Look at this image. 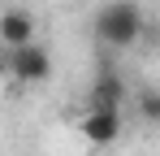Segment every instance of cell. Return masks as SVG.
Returning <instances> with one entry per match:
<instances>
[{
	"mask_svg": "<svg viewBox=\"0 0 160 156\" xmlns=\"http://www.w3.org/2000/svg\"><path fill=\"white\" fill-rule=\"evenodd\" d=\"M147 35V13L138 0H104L95 13V39L104 48H134Z\"/></svg>",
	"mask_w": 160,
	"mask_h": 156,
	"instance_id": "cell-1",
	"label": "cell"
},
{
	"mask_svg": "<svg viewBox=\"0 0 160 156\" xmlns=\"http://www.w3.org/2000/svg\"><path fill=\"white\" fill-rule=\"evenodd\" d=\"M4 74H13L18 82H26V87H39V82H48V74H52V56L43 52V44L13 48L4 56Z\"/></svg>",
	"mask_w": 160,
	"mask_h": 156,
	"instance_id": "cell-2",
	"label": "cell"
},
{
	"mask_svg": "<svg viewBox=\"0 0 160 156\" xmlns=\"http://www.w3.org/2000/svg\"><path fill=\"white\" fill-rule=\"evenodd\" d=\"M78 130H82V139H87V143L108 148V143H117V139H121V113H117V108H87V113H82V122H78Z\"/></svg>",
	"mask_w": 160,
	"mask_h": 156,
	"instance_id": "cell-3",
	"label": "cell"
},
{
	"mask_svg": "<svg viewBox=\"0 0 160 156\" xmlns=\"http://www.w3.org/2000/svg\"><path fill=\"white\" fill-rule=\"evenodd\" d=\"M87 108H126V78L117 74V70H100V74L91 78V91H87Z\"/></svg>",
	"mask_w": 160,
	"mask_h": 156,
	"instance_id": "cell-4",
	"label": "cell"
},
{
	"mask_svg": "<svg viewBox=\"0 0 160 156\" xmlns=\"http://www.w3.org/2000/svg\"><path fill=\"white\" fill-rule=\"evenodd\" d=\"M35 44V18H30L26 9H4L0 13V48H26Z\"/></svg>",
	"mask_w": 160,
	"mask_h": 156,
	"instance_id": "cell-5",
	"label": "cell"
},
{
	"mask_svg": "<svg viewBox=\"0 0 160 156\" xmlns=\"http://www.w3.org/2000/svg\"><path fill=\"white\" fill-rule=\"evenodd\" d=\"M138 117H143L147 126L160 122V91L156 87H143V91H138Z\"/></svg>",
	"mask_w": 160,
	"mask_h": 156,
	"instance_id": "cell-6",
	"label": "cell"
},
{
	"mask_svg": "<svg viewBox=\"0 0 160 156\" xmlns=\"http://www.w3.org/2000/svg\"><path fill=\"white\" fill-rule=\"evenodd\" d=\"M0 82H4V48H0Z\"/></svg>",
	"mask_w": 160,
	"mask_h": 156,
	"instance_id": "cell-7",
	"label": "cell"
}]
</instances>
